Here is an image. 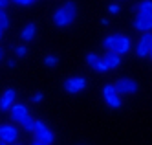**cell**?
I'll list each match as a JSON object with an SVG mask.
<instances>
[{"mask_svg": "<svg viewBox=\"0 0 152 145\" xmlns=\"http://www.w3.org/2000/svg\"><path fill=\"white\" fill-rule=\"evenodd\" d=\"M103 99L106 101V105L110 108H121L123 107V99L117 94L114 85H104L103 86Z\"/></svg>", "mask_w": 152, "mask_h": 145, "instance_id": "8992f818", "label": "cell"}, {"mask_svg": "<svg viewBox=\"0 0 152 145\" xmlns=\"http://www.w3.org/2000/svg\"><path fill=\"white\" fill-rule=\"evenodd\" d=\"M26 53H28V48L22 46V44H18V46L15 48V55H17V57H26Z\"/></svg>", "mask_w": 152, "mask_h": 145, "instance_id": "d6986e66", "label": "cell"}, {"mask_svg": "<svg viewBox=\"0 0 152 145\" xmlns=\"http://www.w3.org/2000/svg\"><path fill=\"white\" fill-rule=\"evenodd\" d=\"M2 37H4V29H0V40H2Z\"/></svg>", "mask_w": 152, "mask_h": 145, "instance_id": "f1b7e54d", "label": "cell"}, {"mask_svg": "<svg viewBox=\"0 0 152 145\" xmlns=\"http://www.w3.org/2000/svg\"><path fill=\"white\" fill-rule=\"evenodd\" d=\"M84 61H86V64H88L90 68H94L95 72H106V70H108L106 64H104V61H103V57H99L97 53H88Z\"/></svg>", "mask_w": 152, "mask_h": 145, "instance_id": "7c38bea8", "label": "cell"}, {"mask_svg": "<svg viewBox=\"0 0 152 145\" xmlns=\"http://www.w3.org/2000/svg\"><path fill=\"white\" fill-rule=\"evenodd\" d=\"M119 9H121V7H119V6H115V4H112V6H108V11H110V13H112V15H115V13H119Z\"/></svg>", "mask_w": 152, "mask_h": 145, "instance_id": "44dd1931", "label": "cell"}, {"mask_svg": "<svg viewBox=\"0 0 152 145\" xmlns=\"http://www.w3.org/2000/svg\"><path fill=\"white\" fill-rule=\"evenodd\" d=\"M148 57L152 59V42H150V53H148Z\"/></svg>", "mask_w": 152, "mask_h": 145, "instance_id": "83f0119b", "label": "cell"}, {"mask_svg": "<svg viewBox=\"0 0 152 145\" xmlns=\"http://www.w3.org/2000/svg\"><path fill=\"white\" fill-rule=\"evenodd\" d=\"M33 134H35V140L42 141L44 145H51L55 141V134L53 130L44 123L42 119H35V129H33Z\"/></svg>", "mask_w": 152, "mask_h": 145, "instance_id": "3957f363", "label": "cell"}, {"mask_svg": "<svg viewBox=\"0 0 152 145\" xmlns=\"http://www.w3.org/2000/svg\"><path fill=\"white\" fill-rule=\"evenodd\" d=\"M31 99H33L35 103H39V101H42V99H44V94H40V92H37V94H33V97H31Z\"/></svg>", "mask_w": 152, "mask_h": 145, "instance_id": "7402d4cb", "label": "cell"}, {"mask_svg": "<svg viewBox=\"0 0 152 145\" xmlns=\"http://www.w3.org/2000/svg\"><path fill=\"white\" fill-rule=\"evenodd\" d=\"M4 55H6V50H4L2 46H0V63H2V61H4Z\"/></svg>", "mask_w": 152, "mask_h": 145, "instance_id": "d4e9b609", "label": "cell"}, {"mask_svg": "<svg viewBox=\"0 0 152 145\" xmlns=\"http://www.w3.org/2000/svg\"><path fill=\"white\" fill-rule=\"evenodd\" d=\"M18 136H20L18 125H15V123H2L0 125V141L11 145V143L18 141Z\"/></svg>", "mask_w": 152, "mask_h": 145, "instance_id": "5b68a950", "label": "cell"}, {"mask_svg": "<svg viewBox=\"0 0 152 145\" xmlns=\"http://www.w3.org/2000/svg\"><path fill=\"white\" fill-rule=\"evenodd\" d=\"M6 64H7V68H15V66H17V61H15V59H7Z\"/></svg>", "mask_w": 152, "mask_h": 145, "instance_id": "cb8c5ba5", "label": "cell"}, {"mask_svg": "<svg viewBox=\"0 0 152 145\" xmlns=\"http://www.w3.org/2000/svg\"><path fill=\"white\" fill-rule=\"evenodd\" d=\"M132 26L136 31H141V33L152 31V13H137Z\"/></svg>", "mask_w": 152, "mask_h": 145, "instance_id": "30bf717a", "label": "cell"}, {"mask_svg": "<svg viewBox=\"0 0 152 145\" xmlns=\"http://www.w3.org/2000/svg\"><path fill=\"white\" fill-rule=\"evenodd\" d=\"M86 86V79L84 77H70V79L64 81V90L68 94L75 96V94H81Z\"/></svg>", "mask_w": 152, "mask_h": 145, "instance_id": "9c48e42d", "label": "cell"}, {"mask_svg": "<svg viewBox=\"0 0 152 145\" xmlns=\"http://www.w3.org/2000/svg\"><path fill=\"white\" fill-rule=\"evenodd\" d=\"M9 4H11V0H0V9H7Z\"/></svg>", "mask_w": 152, "mask_h": 145, "instance_id": "603a6c76", "label": "cell"}, {"mask_svg": "<svg viewBox=\"0 0 152 145\" xmlns=\"http://www.w3.org/2000/svg\"><path fill=\"white\" fill-rule=\"evenodd\" d=\"M11 145H22V143H18V141H15V143H11Z\"/></svg>", "mask_w": 152, "mask_h": 145, "instance_id": "f546056e", "label": "cell"}, {"mask_svg": "<svg viewBox=\"0 0 152 145\" xmlns=\"http://www.w3.org/2000/svg\"><path fill=\"white\" fill-rule=\"evenodd\" d=\"M44 64L50 66V68H53L55 64H59V57L57 55H48V57H44Z\"/></svg>", "mask_w": 152, "mask_h": 145, "instance_id": "ac0fdd59", "label": "cell"}, {"mask_svg": "<svg viewBox=\"0 0 152 145\" xmlns=\"http://www.w3.org/2000/svg\"><path fill=\"white\" fill-rule=\"evenodd\" d=\"M150 42H152V31L141 33L137 42H136V55H137V57H141V59L148 57V53H150Z\"/></svg>", "mask_w": 152, "mask_h": 145, "instance_id": "ba28073f", "label": "cell"}, {"mask_svg": "<svg viewBox=\"0 0 152 145\" xmlns=\"http://www.w3.org/2000/svg\"><path fill=\"white\" fill-rule=\"evenodd\" d=\"M7 112H9V118H11V121H13L15 125H18V127H22V125L26 123V119L31 116L29 110H28V107H26L24 103H17V101L11 105V108H9Z\"/></svg>", "mask_w": 152, "mask_h": 145, "instance_id": "277c9868", "label": "cell"}, {"mask_svg": "<svg viewBox=\"0 0 152 145\" xmlns=\"http://www.w3.org/2000/svg\"><path fill=\"white\" fill-rule=\"evenodd\" d=\"M101 24H103V26H108L110 22H108V18H101Z\"/></svg>", "mask_w": 152, "mask_h": 145, "instance_id": "4316f807", "label": "cell"}, {"mask_svg": "<svg viewBox=\"0 0 152 145\" xmlns=\"http://www.w3.org/2000/svg\"><path fill=\"white\" fill-rule=\"evenodd\" d=\"M29 145H44V143H42V141H39V140H33V141H31Z\"/></svg>", "mask_w": 152, "mask_h": 145, "instance_id": "484cf974", "label": "cell"}, {"mask_svg": "<svg viewBox=\"0 0 152 145\" xmlns=\"http://www.w3.org/2000/svg\"><path fill=\"white\" fill-rule=\"evenodd\" d=\"M114 86H115V90H117L119 96H132V94H136L139 90L137 81L128 79V77H121V79H117L114 83Z\"/></svg>", "mask_w": 152, "mask_h": 145, "instance_id": "52a82bcc", "label": "cell"}, {"mask_svg": "<svg viewBox=\"0 0 152 145\" xmlns=\"http://www.w3.org/2000/svg\"><path fill=\"white\" fill-rule=\"evenodd\" d=\"M137 13H152V0H141L137 4Z\"/></svg>", "mask_w": 152, "mask_h": 145, "instance_id": "9a60e30c", "label": "cell"}, {"mask_svg": "<svg viewBox=\"0 0 152 145\" xmlns=\"http://www.w3.org/2000/svg\"><path fill=\"white\" fill-rule=\"evenodd\" d=\"M37 35V26L33 24V22H29V24L24 26V29L20 31V39H22L24 42H29V40H33Z\"/></svg>", "mask_w": 152, "mask_h": 145, "instance_id": "5bb4252c", "label": "cell"}, {"mask_svg": "<svg viewBox=\"0 0 152 145\" xmlns=\"http://www.w3.org/2000/svg\"><path fill=\"white\" fill-rule=\"evenodd\" d=\"M37 0H11V4H15V6H31Z\"/></svg>", "mask_w": 152, "mask_h": 145, "instance_id": "ffe728a7", "label": "cell"}, {"mask_svg": "<svg viewBox=\"0 0 152 145\" xmlns=\"http://www.w3.org/2000/svg\"><path fill=\"white\" fill-rule=\"evenodd\" d=\"M75 18H77V4L73 0H68L53 13V24L57 28H68L75 22Z\"/></svg>", "mask_w": 152, "mask_h": 145, "instance_id": "6da1fadb", "label": "cell"}, {"mask_svg": "<svg viewBox=\"0 0 152 145\" xmlns=\"http://www.w3.org/2000/svg\"><path fill=\"white\" fill-rule=\"evenodd\" d=\"M103 61H104V64H106L108 70H117L119 66H121V55L115 53V52L106 50V53L103 55Z\"/></svg>", "mask_w": 152, "mask_h": 145, "instance_id": "4fadbf2b", "label": "cell"}, {"mask_svg": "<svg viewBox=\"0 0 152 145\" xmlns=\"http://www.w3.org/2000/svg\"><path fill=\"white\" fill-rule=\"evenodd\" d=\"M9 24H11V22H9V15L6 13V9H0V29H7L9 28Z\"/></svg>", "mask_w": 152, "mask_h": 145, "instance_id": "2e32d148", "label": "cell"}, {"mask_svg": "<svg viewBox=\"0 0 152 145\" xmlns=\"http://www.w3.org/2000/svg\"><path fill=\"white\" fill-rule=\"evenodd\" d=\"M0 145H7V143H4V141H0Z\"/></svg>", "mask_w": 152, "mask_h": 145, "instance_id": "4dcf8cb0", "label": "cell"}, {"mask_svg": "<svg viewBox=\"0 0 152 145\" xmlns=\"http://www.w3.org/2000/svg\"><path fill=\"white\" fill-rule=\"evenodd\" d=\"M15 101H17V90L11 88V86L6 88L2 92V96H0V110H2V112H7Z\"/></svg>", "mask_w": 152, "mask_h": 145, "instance_id": "8fae6325", "label": "cell"}, {"mask_svg": "<svg viewBox=\"0 0 152 145\" xmlns=\"http://www.w3.org/2000/svg\"><path fill=\"white\" fill-rule=\"evenodd\" d=\"M103 46L106 50H110V52H115L119 55H125V53L130 52V48H132V40H130L126 35H123V33H112V35L104 37Z\"/></svg>", "mask_w": 152, "mask_h": 145, "instance_id": "7a4b0ae2", "label": "cell"}, {"mask_svg": "<svg viewBox=\"0 0 152 145\" xmlns=\"http://www.w3.org/2000/svg\"><path fill=\"white\" fill-rule=\"evenodd\" d=\"M22 130H26V132H33V129H35V118L33 116H29L28 119H26V123L20 127Z\"/></svg>", "mask_w": 152, "mask_h": 145, "instance_id": "e0dca14e", "label": "cell"}]
</instances>
